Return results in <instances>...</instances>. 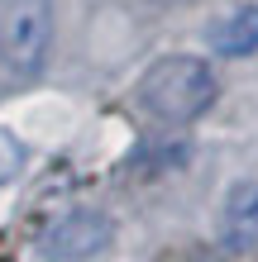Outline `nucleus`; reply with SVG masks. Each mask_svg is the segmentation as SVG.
I'll use <instances>...</instances> for the list:
<instances>
[{"mask_svg": "<svg viewBox=\"0 0 258 262\" xmlns=\"http://www.w3.org/2000/svg\"><path fill=\"white\" fill-rule=\"evenodd\" d=\"M220 86H215V72H210L206 57H191V53H168L158 62H148L139 76V100L144 110L163 119V124H191L201 119L210 105H215Z\"/></svg>", "mask_w": 258, "mask_h": 262, "instance_id": "f257e3e1", "label": "nucleus"}, {"mask_svg": "<svg viewBox=\"0 0 258 262\" xmlns=\"http://www.w3.org/2000/svg\"><path fill=\"white\" fill-rule=\"evenodd\" d=\"M115 243V224L101 210H72L63 220H53L38 238V253L48 262H91Z\"/></svg>", "mask_w": 258, "mask_h": 262, "instance_id": "7ed1b4c3", "label": "nucleus"}, {"mask_svg": "<svg viewBox=\"0 0 258 262\" xmlns=\"http://www.w3.org/2000/svg\"><path fill=\"white\" fill-rule=\"evenodd\" d=\"M210 48H215L220 57H249L258 53V5H239L230 10L225 19L210 24Z\"/></svg>", "mask_w": 258, "mask_h": 262, "instance_id": "39448f33", "label": "nucleus"}, {"mask_svg": "<svg viewBox=\"0 0 258 262\" xmlns=\"http://www.w3.org/2000/svg\"><path fill=\"white\" fill-rule=\"evenodd\" d=\"M220 238L230 248H253L258 243V181L230 186L225 210H220Z\"/></svg>", "mask_w": 258, "mask_h": 262, "instance_id": "20e7f679", "label": "nucleus"}, {"mask_svg": "<svg viewBox=\"0 0 258 262\" xmlns=\"http://www.w3.org/2000/svg\"><path fill=\"white\" fill-rule=\"evenodd\" d=\"M53 48V0H0V62L14 76H38Z\"/></svg>", "mask_w": 258, "mask_h": 262, "instance_id": "f03ea898", "label": "nucleus"}, {"mask_svg": "<svg viewBox=\"0 0 258 262\" xmlns=\"http://www.w3.org/2000/svg\"><path fill=\"white\" fill-rule=\"evenodd\" d=\"M19 167H24V143H19L14 134L0 129V186H5V181L19 172Z\"/></svg>", "mask_w": 258, "mask_h": 262, "instance_id": "423d86ee", "label": "nucleus"}, {"mask_svg": "<svg viewBox=\"0 0 258 262\" xmlns=\"http://www.w3.org/2000/svg\"><path fill=\"white\" fill-rule=\"evenodd\" d=\"M168 5H177V0H168Z\"/></svg>", "mask_w": 258, "mask_h": 262, "instance_id": "0eeeda50", "label": "nucleus"}]
</instances>
